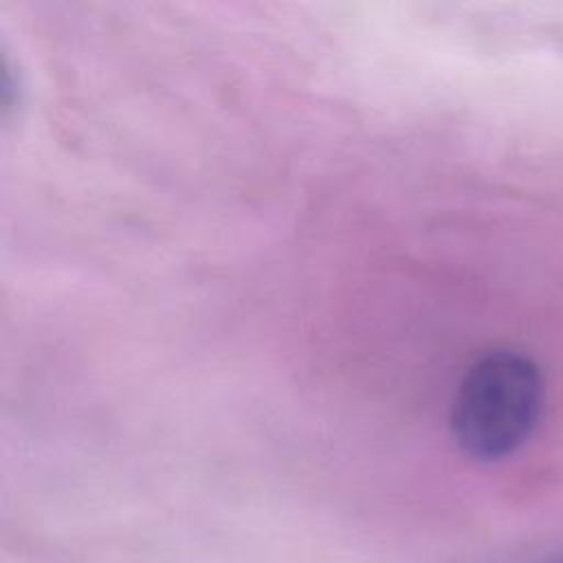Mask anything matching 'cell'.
<instances>
[{
	"mask_svg": "<svg viewBox=\"0 0 563 563\" xmlns=\"http://www.w3.org/2000/svg\"><path fill=\"white\" fill-rule=\"evenodd\" d=\"M543 394V376L528 356L497 350L477 358L451 407L457 446L482 462L515 453L541 418Z\"/></svg>",
	"mask_w": 563,
	"mask_h": 563,
	"instance_id": "1",
	"label": "cell"
}]
</instances>
